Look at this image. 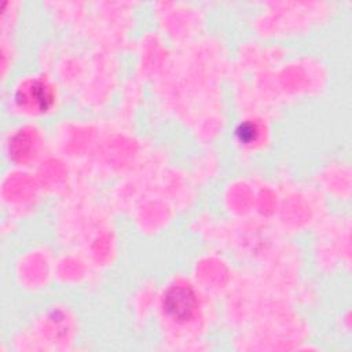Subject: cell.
Returning a JSON list of instances; mask_svg holds the SVG:
<instances>
[{"label":"cell","instance_id":"cell-1","mask_svg":"<svg viewBox=\"0 0 352 352\" xmlns=\"http://www.w3.org/2000/svg\"><path fill=\"white\" fill-rule=\"evenodd\" d=\"M165 308L175 319H188L195 308L197 300L190 289L173 287L165 297Z\"/></svg>","mask_w":352,"mask_h":352},{"label":"cell","instance_id":"cell-2","mask_svg":"<svg viewBox=\"0 0 352 352\" xmlns=\"http://www.w3.org/2000/svg\"><path fill=\"white\" fill-rule=\"evenodd\" d=\"M18 100L21 103L23 102L25 104H30V106L33 103V106L37 107L38 110H44L48 107L51 102V94H50V89L43 82H33L28 88L19 89Z\"/></svg>","mask_w":352,"mask_h":352}]
</instances>
